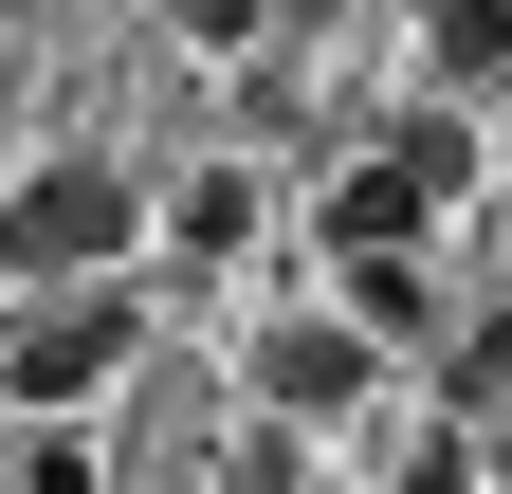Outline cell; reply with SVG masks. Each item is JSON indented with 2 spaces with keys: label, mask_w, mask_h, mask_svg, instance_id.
Returning <instances> with one entry per match:
<instances>
[{
  "label": "cell",
  "mask_w": 512,
  "mask_h": 494,
  "mask_svg": "<svg viewBox=\"0 0 512 494\" xmlns=\"http://www.w3.org/2000/svg\"><path fill=\"white\" fill-rule=\"evenodd\" d=\"M19 494H110V458H92V421H19Z\"/></svg>",
  "instance_id": "obj_8"
},
{
  "label": "cell",
  "mask_w": 512,
  "mask_h": 494,
  "mask_svg": "<svg viewBox=\"0 0 512 494\" xmlns=\"http://www.w3.org/2000/svg\"><path fill=\"white\" fill-rule=\"evenodd\" d=\"M128 238H147V183L110 147L0 183V293H92V275H128Z\"/></svg>",
  "instance_id": "obj_1"
},
{
  "label": "cell",
  "mask_w": 512,
  "mask_h": 494,
  "mask_svg": "<svg viewBox=\"0 0 512 494\" xmlns=\"http://www.w3.org/2000/svg\"><path fill=\"white\" fill-rule=\"evenodd\" d=\"M384 385V348L348 330V312H293V330H256V421H293V440H311V421H348Z\"/></svg>",
  "instance_id": "obj_4"
},
{
  "label": "cell",
  "mask_w": 512,
  "mask_h": 494,
  "mask_svg": "<svg viewBox=\"0 0 512 494\" xmlns=\"http://www.w3.org/2000/svg\"><path fill=\"white\" fill-rule=\"evenodd\" d=\"M330 275H348V330H366V348H421V330H439L421 257H330Z\"/></svg>",
  "instance_id": "obj_6"
},
{
  "label": "cell",
  "mask_w": 512,
  "mask_h": 494,
  "mask_svg": "<svg viewBox=\"0 0 512 494\" xmlns=\"http://www.w3.org/2000/svg\"><path fill=\"white\" fill-rule=\"evenodd\" d=\"M165 238H183V257H238V238H256V165H202L165 202Z\"/></svg>",
  "instance_id": "obj_7"
},
{
  "label": "cell",
  "mask_w": 512,
  "mask_h": 494,
  "mask_svg": "<svg viewBox=\"0 0 512 494\" xmlns=\"http://www.w3.org/2000/svg\"><path fill=\"white\" fill-rule=\"evenodd\" d=\"M421 55H439V92H494L512 74V0H421Z\"/></svg>",
  "instance_id": "obj_5"
},
{
  "label": "cell",
  "mask_w": 512,
  "mask_h": 494,
  "mask_svg": "<svg viewBox=\"0 0 512 494\" xmlns=\"http://www.w3.org/2000/svg\"><path fill=\"white\" fill-rule=\"evenodd\" d=\"M256 19H275V0H165V37H183V55H238Z\"/></svg>",
  "instance_id": "obj_9"
},
{
  "label": "cell",
  "mask_w": 512,
  "mask_h": 494,
  "mask_svg": "<svg viewBox=\"0 0 512 494\" xmlns=\"http://www.w3.org/2000/svg\"><path fill=\"white\" fill-rule=\"evenodd\" d=\"M476 183V147H458V110H403L348 183H330V257H421V220Z\"/></svg>",
  "instance_id": "obj_3"
},
{
  "label": "cell",
  "mask_w": 512,
  "mask_h": 494,
  "mask_svg": "<svg viewBox=\"0 0 512 494\" xmlns=\"http://www.w3.org/2000/svg\"><path fill=\"white\" fill-rule=\"evenodd\" d=\"M476 403H512V312H476V348H458V421Z\"/></svg>",
  "instance_id": "obj_10"
},
{
  "label": "cell",
  "mask_w": 512,
  "mask_h": 494,
  "mask_svg": "<svg viewBox=\"0 0 512 494\" xmlns=\"http://www.w3.org/2000/svg\"><path fill=\"white\" fill-rule=\"evenodd\" d=\"M128 348H147V293L92 275V293H19V330H0V403L19 421H92L128 385Z\"/></svg>",
  "instance_id": "obj_2"
}]
</instances>
